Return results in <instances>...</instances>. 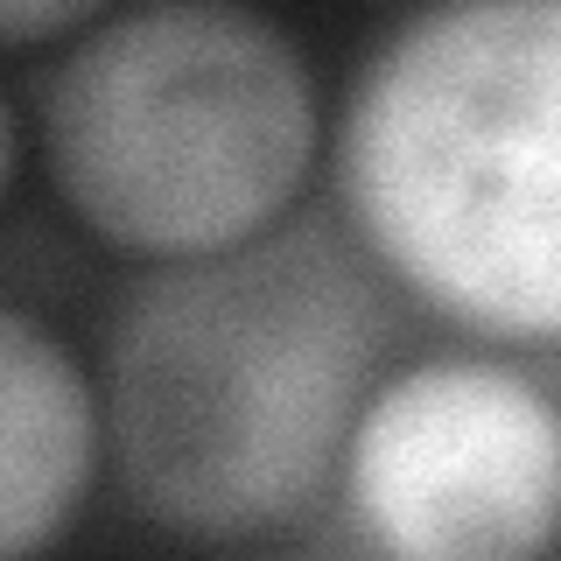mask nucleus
I'll return each mask as SVG.
<instances>
[{
  "label": "nucleus",
  "instance_id": "f257e3e1",
  "mask_svg": "<svg viewBox=\"0 0 561 561\" xmlns=\"http://www.w3.org/2000/svg\"><path fill=\"white\" fill-rule=\"evenodd\" d=\"M373 358L379 295L358 260L274 225L134 288L105 351V443L162 526L253 540L344 470Z\"/></svg>",
  "mask_w": 561,
  "mask_h": 561
},
{
  "label": "nucleus",
  "instance_id": "f03ea898",
  "mask_svg": "<svg viewBox=\"0 0 561 561\" xmlns=\"http://www.w3.org/2000/svg\"><path fill=\"white\" fill-rule=\"evenodd\" d=\"M344 218L421 309L561 344V0H435L365 57Z\"/></svg>",
  "mask_w": 561,
  "mask_h": 561
},
{
  "label": "nucleus",
  "instance_id": "7ed1b4c3",
  "mask_svg": "<svg viewBox=\"0 0 561 561\" xmlns=\"http://www.w3.org/2000/svg\"><path fill=\"white\" fill-rule=\"evenodd\" d=\"M316 148V70L253 0H134L70 43L43 99L64 210L154 267L274 232Z\"/></svg>",
  "mask_w": 561,
  "mask_h": 561
},
{
  "label": "nucleus",
  "instance_id": "20e7f679",
  "mask_svg": "<svg viewBox=\"0 0 561 561\" xmlns=\"http://www.w3.org/2000/svg\"><path fill=\"white\" fill-rule=\"evenodd\" d=\"M344 491L400 561H526L561 540V408L499 358H421L365 393Z\"/></svg>",
  "mask_w": 561,
  "mask_h": 561
},
{
  "label": "nucleus",
  "instance_id": "39448f33",
  "mask_svg": "<svg viewBox=\"0 0 561 561\" xmlns=\"http://www.w3.org/2000/svg\"><path fill=\"white\" fill-rule=\"evenodd\" d=\"M105 463V393L49 323L0 309V561L84 513Z\"/></svg>",
  "mask_w": 561,
  "mask_h": 561
},
{
  "label": "nucleus",
  "instance_id": "423d86ee",
  "mask_svg": "<svg viewBox=\"0 0 561 561\" xmlns=\"http://www.w3.org/2000/svg\"><path fill=\"white\" fill-rule=\"evenodd\" d=\"M105 0H0V43H49L99 22Z\"/></svg>",
  "mask_w": 561,
  "mask_h": 561
},
{
  "label": "nucleus",
  "instance_id": "0eeeda50",
  "mask_svg": "<svg viewBox=\"0 0 561 561\" xmlns=\"http://www.w3.org/2000/svg\"><path fill=\"white\" fill-rule=\"evenodd\" d=\"M14 162H22V127H14V99L0 92V197L14 183Z\"/></svg>",
  "mask_w": 561,
  "mask_h": 561
}]
</instances>
